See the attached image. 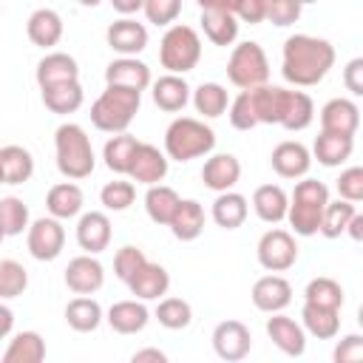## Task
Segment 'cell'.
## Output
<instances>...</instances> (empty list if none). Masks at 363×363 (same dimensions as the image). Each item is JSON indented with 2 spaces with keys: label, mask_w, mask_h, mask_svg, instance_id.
<instances>
[{
  "label": "cell",
  "mask_w": 363,
  "mask_h": 363,
  "mask_svg": "<svg viewBox=\"0 0 363 363\" xmlns=\"http://www.w3.org/2000/svg\"><path fill=\"white\" fill-rule=\"evenodd\" d=\"M354 150V136H340V133H329L320 130L315 145H312V156L323 164V167H337L343 164Z\"/></svg>",
  "instance_id": "obj_34"
},
{
  "label": "cell",
  "mask_w": 363,
  "mask_h": 363,
  "mask_svg": "<svg viewBox=\"0 0 363 363\" xmlns=\"http://www.w3.org/2000/svg\"><path fill=\"white\" fill-rule=\"evenodd\" d=\"M130 360L133 363H167V354L162 352V349H139V352H133L130 354Z\"/></svg>",
  "instance_id": "obj_56"
},
{
  "label": "cell",
  "mask_w": 363,
  "mask_h": 363,
  "mask_svg": "<svg viewBox=\"0 0 363 363\" xmlns=\"http://www.w3.org/2000/svg\"><path fill=\"white\" fill-rule=\"evenodd\" d=\"M105 284V267L91 255H77L68 261L65 267V286L74 292V295H94L99 292Z\"/></svg>",
  "instance_id": "obj_12"
},
{
  "label": "cell",
  "mask_w": 363,
  "mask_h": 363,
  "mask_svg": "<svg viewBox=\"0 0 363 363\" xmlns=\"http://www.w3.org/2000/svg\"><path fill=\"white\" fill-rule=\"evenodd\" d=\"M315 119V102L306 91H286V99H284V111H281V128L298 133L303 128H309Z\"/></svg>",
  "instance_id": "obj_35"
},
{
  "label": "cell",
  "mask_w": 363,
  "mask_h": 363,
  "mask_svg": "<svg viewBox=\"0 0 363 363\" xmlns=\"http://www.w3.org/2000/svg\"><path fill=\"white\" fill-rule=\"evenodd\" d=\"M343 85L352 96H363V57H354L343 68Z\"/></svg>",
  "instance_id": "obj_55"
},
{
  "label": "cell",
  "mask_w": 363,
  "mask_h": 363,
  "mask_svg": "<svg viewBox=\"0 0 363 363\" xmlns=\"http://www.w3.org/2000/svg\"><path fill=\"white\" fill-rule=\"evenodd\" d=\"M241 179V162L233 156V153H216L204 162L201 167V182L204 187L216 190V193H224V190H233Z\"/></svg>",
  "instance_id": "obj_20"
},
{
  "label": "cell",
  "mask_w": 363,
  "mask_h": 363,
  "mask_svg": "<svg viewBox=\"0 0 363 363\" xmlns=\"http://www.w3.org/2000/svg\"><path fill=\"white\" fill-rule=\"evenodd\" d=\"M227 79L241 91L258 88L269 79V60L255 40H244L233 45L230 60H227Z\"/></svg>",
  "instance_id": "obj_7"
},
{
  "label": "cell",
  "mask_w": 363,
  "mask_h": 363,
  "mask_svg": "<svg viewBox=\"0 0 363 363\" xmlns=\"http://www.w3.org/2000/svg\"><path fill=\"white\" fill-rule=\"evenodd\" d=\"M201 60V37L193 26L173 23L167 26L162 43H159V62L167 68V74H187Z\"/></svg>",
  "instance_id": "obj_6"
},
{
  "label": "cell",
  "mask_w": 363,
  "mask_h": 363,
  "mask_svg": "<svg viewBox=\"0 0 363 363\" xmlns=\"http://www.w3.org/2000/svg\"><path fill=\"white\" fill-rule=\"evenodd\" d=\"M199 9H210V11H233L235 14V3L238 0H196Z\"/></svg>",
  "instance_id": "obj_59"
},
{
  "label": "cell",
  "mask_w": 363,
  "mask_h": 363,
  "mask_svg": "<svg viewBox=\"0 0 363 363\" xmlns=\"http://www.w3.org/2000/svg\"><path fill=\"white\" fill-rule=\"evenodd\" d=\"M0 184H3V179H0Z\"/></svg>",
  "instance_id": "obj_64"
},
{
  "label": "cell",
  "mask_w": 363,
  "mask_h": 363,
  "mask_svg": "<svg viewBox=\"0 0 363 363\" xmlns=\"http://www.w3.org/2000/svg\"><path fill=\"white\" fill-rule=\"evenodd\" d=\"M269 164L281 179H303L312 167V153H309L306 145H301L295 139H286V142H278L272 147Z\"/></svg>",
  "instance_id": "obj_14"
},
{
  "label": "cell",
  "mask_w": 363,
  "mask_h": 363,
  "mask_svg": "<svg viewBox=\"0 0 363 363\" xmlns=\"http://www.w3.org/2000/svg\"><path fill=\"white\" fill-rule=\"evenodd\" d=\"M216 147V133L210 125L193 116H179L164 130V156L173 162H193Z\"/></svg>",
  "instance_id": "obj_5"
},
{
  "label": "cell",
  "mask_w": 363,
  "mask_h": 363,
  "mask_svg": "<svg viewBox=\"0 0 363 363\" xmlns=\"http://www.w3.org/2000/svg\"><path fill=\"white\" fill-rule=\"evenodd\" d=\"M167 156L156 147V145H150V142H139L136 145V150H133V156H130V164H128V176H130V182H136V184H159L164 176H167Z\"/></svg>",
  "instance_id": "obj_11"
},
{
  "label": "cell",
  "mask_w": 363,
  "mask_h": 363,
  "mask_svg": "<svg viewBox=\"0 0 363 363\" xmlns=\"http://www.w3.org/2000/svg\"><path fill=\"white\" fill-rule=\"evenodd\" d=\"M150 82H153L150 68L136 57H119V60L108 62V68H105V85H122V88H133L142 94Z\"/></svg>",
  "instance_id": "obj_21"
},
{
  "label": "cell",
  "mask_w": 363,
  "mask_h": 363,
  "mask_svg": "<svg viewBox=\"0 0 363 363\" xmlns=\"http://www.w3.org/2000/svg\"><path fill=\"white\" fill-rule=\"evenodd\" d=\"M34 176V156L23 145L0 147V179L3 184H23Z\"/></svg>",
  "instance_id": "obj_31"
},
{
  "label": "cell",
  "mask_w": 363,
  "mask_h": 363,
  "mask_svg": "<svg viewBox=\"0 0 363 363\" xmlns=\"http://www.w3.org/2000/svg\"><path fill=\"white\" fill-rule=\"evenodd\" d=\"M77 3H79V6H88V9H94V6H99L102 0H77Z\"/></svg>",
  "instance_id": "obj_61"
},
{
  "label": "cell",
  "mask_w": 363,
  "mask_h": 363,
  "mask_svg": "<svg viewBox=\"0 0 363 363\" xmlns=\"http://www.w3.org/2000/svg\"><path fill=\"white\" fill-rule=\"evenodd\" d=\"M250 99H252V111L258 125H278L281 122V111H284V99H286V88L278 85H258V88H247Z\"/></svg>",
  "instance_id": "obj_30"
},
{
  "label": "cell",
  "mask_w": 363,
  "mask_h": 363,
  "mask_svg": "<svg viewBox=\"0 0 363 363\" xmlns=\"http://www.w3.org/2000/svg\"><path fill=\"white\" fill-rule=\"evenodd\" d=\"M62 17L54 11V9H37L28 14V23H26V34L34 45L40 48H54L60 40H62Z\"/></svg>",
  "instance_id": "obj_24"
},
{
  "label": "cell",
  "mask_w": 363,
  "mask_h": 363,
  "mask_svg": "<svg viewBox=\"0 0 363 363\" xmlns=\"http://www.w3.org/2000/svg\"><path fill=\"white\" fill-rule=\"evenodd\" d=\"M102 318H105L102 315V306L91 295H77L65 306V323L74 332H94V329H99Z\"/></svg>",
  "instance_id": "obj_39"
},
{
  "label": "cell",
  "mask_w": 363,
  "mask_h": 363,
  "mask_svg": "<svg viewBox=\"0 0 363 363\" xmlns=\"http://www.w3.org/2000/svg\"><path fill=\"white\" fill-rule=\"evenodd\" d=\"M111 6L122 14V17H130V14H136V11H142V6H145V0H111Z\"/></svg>",
  "instance_id": "obj_57"
},
{
  "label": "cell",
  "mask_w": 363,
  "mask_h": 363,
  "mask_svg": "<svg viewBox=\"0 0 363 363\" xmlns=\"http://www.w3.org/2000/svg\"><path fill=\"white\" fill-rule=\"evenodd\" d=\"M354 213H357V207H354L352 201H346V199L326 201L318 233H320L323 238H340V235L346 233V224H349V218H352Z\"/></svg>",
  "instance_id": "obj_42"
},
{
  "label": "cell",
  "mask_w": 363,
  "mask_h": 363,
  "mask_svg": "<svg viewBox=\"0 0 363 363\" xmlns=\"http://www.w3.org/2000/svg\"><path fill=\"white\" fill-rule=\"evenodd\" d=\"M82 204H85V196H82V187L77 182H60L48 190L45 196V210L48 216L65 221V218H74L82 213Z\"/></svg>",
  "instance_id": "obj_26"
},
{
  "label": "cell",
  "mask_w": 363,
  "mask_h": 363,
  "mask_svg": "<svg viewBox=\"0 0 363 363\" xmlns=\"http://www.w3.org/2000/svg\"><path fill=\"white\" fill-rule=\"evenodd\" d=\"M133 199H136V187H133V182H125V179H113V182H108V184L99 190V201H102V207L111 210V213L128 210V207L133 204Z\"/></svg>",
  "instance_id": "obj_47"
},
{
  "label": "cell",
  "mask_w": 363,
  "mask_h": 363,
  "mask_svg": "<svg viewBox=\"0 0 363 363\" xmlns=\"http://www.w3.org/2000/svg\"><path fill=\"white\" fill-rule=\"evenodd\" d=\"M337 196L346 199V201H352V204L363 201V167L354 164V167H346L340 173V179H337Z\"/></svg>",
  "instance_id": "obj_52"
},
{
  "label": "cell",
  "mask_w": 363,
  "mask_h": 363,
  "mask_svg": "<svg viewBox=\"0 0 363 363\" xmlns=\"http://www.w3.org/2000/svg\"><path fill=\"white\" fill-rule=\"evenodd\" d=\"M346 233L352 235V241H360V238H363V216H360V213H354V216L349 218Z\"/></svg>",
  "instance_id": "obj_60"
},
{
  "label": "cell",
  "mask_w": 363,
  "mask_h": 363,
  "mask_svg": "<svg viewBox=\"0 0 363 363\" xmlns=\"http://www.w3.org/2000/svg\"><path fill=\"white\" fill-rule=\"evenodd\" d=\"M3 238H6V233H3V227H0V244H3Z\"/></svg>",
  "instance_id": "obj_62"
},
{
  "label": "cell",
  "mask_w": 363,
  "mask_h": 363,
  "mask_svg": "<svg viewBox=\"0 0 363 363\" xmlns=\"http://www.w3.org/2000/svg\"><path fill=\"white\" fill-rule=\"evenodd\" d=\"M213 349L221 360L227 363H238L250 354L252 349V332L247 323L241 320H221L216 329H213Z\"/></svg>",
  "instance_id": "obj_10"
},
{
  "label": "cell",
  "mask_w": 363,
  "mask_h": 363,
  "mask_svg": "<svg viewBox=\"0 0 363 363\" xmlns=\"http://www.w3.org/2000/svg\"><path fill=\"white\" fill-rule=\"evenodd\" d=\"M26 233H28L26 235V244H28L31 258H37V261H54V258H60V252L65 247V227H62L60 218L43 216V218L31 221Z\"/></svg>",
  "instance_id": "obj_9"
},
{
  "label": "cell",
  "mask_w": 363,
  "mask_h": 363,
  "mask_svg": "<svg viewBox=\"0 0 363 363\" xmlns=\"http://www.w3.org/2000/svg\"><path fill=\"white\" fill-rule=\"evenodd\" d=\"M301 326H303V332H309L318 340H332L340 332V309L318 306V303H306L303 301Z\"/></svg>",
  "instance_id": "obj_28"
},
{
  "label": "cell",
  "mask_w": 363,
  "mask_h": 363,
  "mask_svg": "<svg viewBox=\"0 0 363 363\" xmlns=\"http://www.w3.org/2000/svg\"><path fill=\"white\" fill-rule=\"evenodd\" d=\"M357 128H360V108L352 99L335 96L320 108V130L340 133V136H354Z\"/></svg>",
  "instance_id": "obj_17"
},
{
  "label": "cell",
  "mask_w": 363,
  "mask_h": 363,
  "mask_svg": "<svg viewBox=\"0 0 363 363\" xmlns=\"http://www.w3.org/2000/svg\"><path fill=\"white\" fill-rule=\"evenodd\" d=\"M37 85L40 88H48V85H60V82H71V79H79V65L71 54L65 51H51L45 54L40 62H37Z\"/></svg>",
  "instance_id": "obj_22"
},
{
  "label": "cell",
  "mask_w": 363,
  "mask_h": 363,
  "mask_svg": "<svg viewBox=\"0 0 363 363\" xmlns=\"http://www.w3.org/2000/svg\"><path fill=\"white\" fill-rule=\"evenodd\" d=\"M179 201H182V196H179L173 187H167V184H162V182H159V184H150L147 193H145L147 218H150L153 224L167 227L170 218H173V213H176V207H179Z\"/></svg>",
  "instance_id": "obj_38"
},
{
  "label": "cell",
  "mask_w": 363,
  "mask_h": 363,
  "mask_svg": "<svg viewBox=\"0 0 363 363\" xmlns=\"http://www.w3.org/2000/svg\"><path fill=\"white\" fill-rule=\"evenodd\" d=\"M335 363H360L363 360V335H346L332 352Z\"/></svg>",
  "instance_id": "obj_53"
},
{
  "label": "cell",
  "mask_w": 363,
  "mask_h": 363,
  "mask_svg": "<svg viewBox=\"0 0 363 363\" xmlns=\"http://www.w3.org/2000/svg\"><path fill=\"white\" fill-rule=\"evenodd\" d=\"M125 284L130 295H136L139 301H159L170 289V272L156 261H145Z\"/></svg>",
  "instance_id": "obj_16"
},
{
  "label": "cell",
  "mask_w": 363,
  "mask_h": 363,
  "mask_svg": "<svg viewBox=\"0 0 363 363\" xmlns=\"http://www.w3.org/2000/svg\"><path fill=\"white\" fill-rule=\"evenodd\" d=\"M255 255H258V264L267 272H286L298 261V241L289 230L272 227L258 238Z\"/></svg>",
  "instance_id": "obj_8"
},
{
  "label": "cell",
  "mask_w": 363,
  "mask_h": 363,
  "mask_svg": "<svg viewBox=\"0 0 363 363\" xmlns=\"http://www.w3.org/2000/svg\"><path fill=\"white\" fill-rule=\"evenodd\" d=\"M267 335L289 357H301L306 352V332H303V326L298 320L281 315V312H272V318H267Z\"/></svg>",
  "instance_id": "obj_19"
},
{
  "label": "cell",
  "mask_w": 363,
  "mask_h": 363,
  "mask_svg": "<svg viewBox=\"0 0 363 363\" xmlns=\"http://www.w3.org/2000/svg\"><path fill=\"white\" fill-rule=\"evenodd\" d=\"M26 289H28V269L14 258H3L0 261V301L20 298Z\"/></svg>",
  "instance_id": "obj_45"
},
{
  "label": "cell",
  "mask_w": 363,
  "mask_h": 363,
  "mask_svg": "<svg viewBox=\"0 0 363 363\" xmlns=\"http://www.w3.org/2000/svg\"><path fill=\"white\" fill-rule=\"evenodd\" d=\"M111 218L102 213V210H91V213H82L79 221H77V244L91 252V255H99L102 250H108L111 244Z\"/></svg>",
  "instance_id": "obj_18"
},
{
  "label": "cell",
  "mask_w": 363,
  "mask_h": 363,
  "mask_svg": "<svg viewBox=\"0 0 363 363\" xmlns=\"http://www.w3.org/2000/svg\"><path fill=\"white\" fill-rule=\"evenodd\" d=\"M142 94L122 85H105V91L91 105V125L102 133H122L139 113Z\"/></svg>",
  "instance_id": "obj_3"
},
{
  "label": "cell",
  "mask_w": 363,
  "mask_h": 363,
  "mask_svg": "<svg viewBox=\"0 0 363 363\" xmlns=\"http://www.w3.org/2000/svg\"><path fill=\"white\" fill-rule=\"evenodd\" d=\"M43 357H45V340L34 329L17 332L3 352V363H40Z\"/></svg>",
  "instance_id": "obj_37"
},
{
  "label": "cell",
  "mask_w": 363,
  "mask_h": 363,
  "mask_svg": "<svg viewBox=\"0 0 363 363\" xmlns=\"http://www.w3.org/2000/svg\"><path fill=\"white\" fill-rule=\"evenodd\" d=\"M250 298H252V306H255L258 312H267V315L284 312V309L292 303V284H289L284 275L269 272V275H264V278H258V281L252 284Z\"/></svg>",
  "instance_id": "obj_13"
},
{
  "label": "cell",
  "mask_w": 363,
  "mask_h": 363,
  "mask_svg": "<svg viewBox=\"0 0 363 363\" xmlns=\"http://www.w3.org/2000/svg\"><path fill=\"white\" fill-rule=\"evenodd\" d=\"M286 204H289V196L284 193L281 184H261L252 193V210L267 224L284 221L286 218Z\"/></svg>",
  "instance_id": "obj_32"
},
{
  "label": "cell",
  "mask_w": 363,
  "mask_h": 363,
  "mask_svg": "<svg viewBox=\"0 0 363 363\" xmlns=\"http://www.w3.org/2000/svg\"><path fill=\"white\" fill-rule=\"evenodd\" d=\"M284 62H281V74L286 82L298 85V88H312L318 85L329 68L335 65V45L323 37H312V34H292L284 43Z\"/></svg>",
  "instance_id": "obj_1"
},
{
  "label": "cell",
  "mask_w": 363,
  "mask_h": 363,
  "mask_svg": "<svg viewBox=\"0 0 363 363\" xmlns=\"http://www.w3.org/2000/svg\"><path fill=\"white\" fill-rule=\"evenodd\" d=\"M204 207L196 201V199H182L173 218H170V233L179 238V241H196L201 233H204Z\"/></svg>",
  "instance_id": "obj_27"
},
{
  "label": "cell",
  "mask_w": 363,
  "mask_h": 363,
  "mask_svg": "<svg viewBox=\"0 0 363 363\" xmlns=\"http://www.w3.org/2000/svg\"><path fill=\"white\" fill-rule=\"evenodd\" d=\"M303 301L306 303H318V306H332V309H343V286L335 278H312L303 289Z\"/></svg>",
  "instance_id": "obj_43"
},
{
  "label": "cell",
  "mask_w": 363,
  "mask_h": 363,
  "mask_svg": "<svg viewBox=\"0 0 363 363\" xmlns=\"http://www.w3.org/2000/svg\"><path fill=\"white\" fill-rule=\"evenodd\" d=\"M301 3H303V6H306V3H318V0H301Z\"/></svg>",
  "instance_id": "obj_63"
},
{
  "label": "cell",
  "mask_w": 363,
  "mask_h": 363,
  "mask_svg": "<svg viewBox=\"0 0 363 363\" xmlns=\"http://www.w3.org/2000/svg\"><path fill=\"white\" fill-rule=\"evenodd\" d=\"M11 329H14V312L6 303H0V340H6Z\"/></svg>",
  "instance_id": "obj_58"
},
{
  "label": "cell",
  "mask_w": 363,
  "mask_h": 363,
  "mask_svg": "<svg viewBox=\"0 0 363 363\" xmlns=\"http://www.w3.org/2000/svg\"><path fill=\"white\" fill-rule=\"evenodd\" d=\"M43 91V105L57 113V116H68L74 111L82 108L85 102V91L79 85V79H71V82H60V85H48V88H40Z\"/></svg>",
  "instance_id": "obj_29"
},
{
  "label": "cell",
  "mask_w": 363,
  "mask_h": 363,
  "mask_svg": "<svg viewBox=\"0 0 363 363\" xmlns=\"http://www.w3.org/2000/svg\"><path fill=\"white\" fill-rule=\"evenodd\" d=\"M0 227L6 235H20L28 230V207L17 196H3L0 199Z\"/></svg>",
  "instance_id": "obj_46"
},
{
  "label": "cell",
  "mask_w": 363,
  "mask_h": 363,
  "mask_svg": "<svg viewBox=\"0 0 363 363\" xmlns=\"http://www.w3.org/2000/svg\"><path fill=\"white\" fill-rule=\"evenodd\" d=\"M156 320L176 332V329H187L190 320H193V306L184 301V298H159V306H156Z\"/></svg>",
  "instance_id": "obj_44"
},
{
  "label": "cell",
  "mask_w": 363,
  "mask_h": 363,
  "mask_svg": "<svg viewBox=\"0 0 363 363\" xmlns=\"http://www.w3.org/2000/svg\"><path fill=\"white\" fill-rule=\"evenodd\" d=\"M193 108L204 116V119H216L227 111L230 105V96H227V88L218 85V82H201L196 91H193Z\"/></svg>",
  "instance_id": "obj_41"
},
{
  "label": "cell",
  "mask_w": 363,
  "mask_h": 363,
  "mask_svg": "<svg viewBox=\"0 0 363 363\" xmlns=\"http://www.w3.org/2000/svg\"><path fill=\"white\" fill-rule=\"evenodd\" d=\"M105 320H108V326H111L113 332H119V335H136V332H142V329L147 326L150 312H147V306H145L139 298H133V301H116V303L108 309Z\"/></svg>",
  "instance_id": "obj_23"
},
{
  "label": "cell",
  "mask_w": 363,
  "mask_h": 363,
  "mask_svg": "<svg viewBox=\"0 0 363 363\" xmlns=\"http://www.w3.org/2000/svg\"><path fill=\"white\" fill-rule=\"evenodd\" d=\"M105 40L119 57H136L147 48V28L145 23H136L133 17H122L108 26Z\"/></svg>",
  "instance_id": "obj_15"
},
{
  "label": "cell",
  "mask_w": 363,
  "mask_h": 363,
  "mask_svg": "<svg viewBox=\"0 0 363 363\" xmlns=\"http://www.w3.org/2000/svg\"><path fill=\"white\" fill-rule=\"evenodd\" d=\"M235 17L255 26L267 20V0H238L235 3Z\"/></svg>",
  "instance_id": "obj_54"
},
{
  "label": "cell",
  "mask_w": 363,
  "mask_h": 363,
  "mask_svg": "<svg viewBox=\"0 0 363 363\" xmlns=\"http://www.w3.org/2000/svg\"><path fill=\"white\" fill-rule=\"evenodd\" d=\"M142 11L153 26H173L182 14V0H145Z\"/></svg>",
  "instance_id": "obj_49"
},
{
  "label": "cell",
  "mask_w": 363,
  "mask_h": 363,
  "mask_svg": "<svg viewBox=\"0 0 363 363\" xmlns=\"http://www.w3.org/2000/svg\"><path fill=\"white\" fill-rule=\"evenodd\" d=\"M201 31L213 45H233L238 40V17L233 11L201 9Z\"/></svg>",
  "instance_id": "obj_36"
},
{
  "label": "cell",
  "mask_w": 363,
  "mask_h": 363,
  "mask_svg": "<svg viewBox=\"0 0 363 363\" xmlns=\"http://www.w3.org/2000/svg\"><path fill=\"white\" fill-rule=\"evenodd\" d=\"M227 113H230V125L235 130H252L258 125L255 119V111H252V99H250V91H241L235 99H230L227 105Z\"/></svg>",
  "instance_id": "obj_48"
},
{
  "label": "cell",
  "mask_w": 363,
  "mask_h": 363,
  "mask_svg": "<svg viewBox=\"0 0 363 363\" xmlns=\"http://www.w3.org/2000/svg\"><path fill=\"white\" fill-rule=\"evenodd\" d=\"M150 85H153L150 94H153L156 108H162L167 113H179L190 102V85H187L184 74H164Z\"/></svg>",
  "instance_id": "obj_25"
},
{
  "label": "cell",
  "mask_w": 363,
  "mask_h": 363,
  "mask_svg": "<svg viewBox=\"0 0 363 363\" xmlns=\"http://www.w3.org/2000/svg\"><path fill=\"white\" fill-rule=\"evenodd\" d=\"M145 261H147L145 250H139V247H133V244H125V247H119L116 255H113V272H116L119 281H128Z\"/></svg>",
  "instance_id": "obj_50"
},
{
  "label": "cell",
  "mask_w": 363,
  "mask_h": 363,
  "mask_svg": "<svg viewBox=\"0 0 363 363\" xmlns=\"http://www.w3.org/2000/svg\"><path fill=\"white\" fill-rule=\"evenodd\" d=\"M329 201V187L318 179H301L289 196V204H286V221L292 227V235H315L318 227H320V216H323V207Z\"/></svg>",
  "instance_id": "obj_4"
},
{
  "label": "cell",
  "mask_w": 363,
  "mask_h": 363,
  "mask_svg": "<svg viewBox=\"0 0 363 363\" xmlns=\"http://www.w3.org/2000/svg\"><path fill=\"white\" fill-rule=\"evenodd\" d=\"M54 150H57V170L71 182L88 179L96 167L91 139H88L85 128L77 122H62L54 130Z\"/></svg>",
  "instance_id": "obj_2"
},
{
  "label": "cell",
  "mask_w": 363,
  "mask_h": 363,
  "mask_svg": "<svg viewBox=\"0 0 363 363\" xmlns=\"http://www.w3.org/2000/svg\"><path fill=\"white\" fill-rule=\"evenodd\" d=\"M303 3L301 0H267V20L272 26H292L301 20Z\"/></svg>",
  "instance_id": "obj_51"
},
{
  "label": "cell",
  "mask_w": 363,
  "mask_h": 363,
  "mask_svg": "<svg viewBox=\"0 0 363 363\" xmlns=\"http://www.w3.org/2000/svg\"><path fill=\"white\" fill-rule=\"evenodd\" d=\"M136 145H139V139H136V136H130L128 130H122V133H113V136L105 142V147H102V159H105V167H108L111 173L128 176V164H130V156H133Z\"/></svg>",
  "instance_id": "obj_40"
},
{
  "label": "cell",
  "mask_w": 363,
  "mask_h": 363,
  "mask_svg": "<svg viewBox=\"0 0 363 363\" xmlns=\"http://www.w3.org/2000/svg\"><path fill=\"white\" fill-rule=\"evenodd\" d=\"M247 213H250V204H247V199H244L241 193H235V190L218 193L216 201H213V210H210L213 221H216L221 230H238V227L247 221Z\"/></svg>",
  "instance_id": "obj_33"
}]
</instances>
